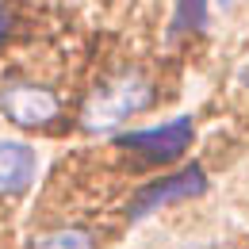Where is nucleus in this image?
<instances>
[{
	"label": "nucleus",
	"instance_id": "2",
	"mask_svg": "<svg viewBox=\"0 0 249 249\" xmlns=\"http://www.w3.org/2000/svg\"><path fill=\"white\" fill-rule=\"evenodd\" d=\"M203 188H207L203 169H199V165H188V169L173 173V177H161V180H150L146 188H138V196L130 199V211H126V215L138 222V218H146L150 211L165 207V203H180V199L199 196Z\"/></svg>",
	"mask_w": 249,
	"mask_h": 249
},
{
	"label": "nucleus",
	"instance_id": "3",
	"mask_svg": "<svg viewBox=\"0 0 249 249\" xmlns=\"http://www.w3.org/2000/svg\"><path fill=\"white\" fill-rule=\"evenodd\" d=\"M0 111L16 126H46L62 115V100L42 85H8L0 92Z\"/></svg>",
	"mask_w": 249,
	"mask_h": 249
},
{
	"label": "nucleus",
	"instance_id": "9",
	"mask_svg": "<svg viewBox=\"0 0 249 249\" xmlns=\"http://www.w3.org/2000/svg\"><path fill=\"white\" fill-rule=\"evenodd\" d=\"M192 249H211V246H192Z\"/></svg>",
	"mask_w": 249,
	"mask_h": 249
},
{
	"label": "nucleus",
	"instance_id": "8",
	"mask_svg": "<svg viewBox=\"0 0 249 249\" xmlns=\"http://www.w3.org/2000/svg\"><path fill=\"white\" fill-rule=\"evenodd\" d=\"M8 27H12V16H8V8H0V42L8 38Z\"/></svg>",
	"mask_w": 249,
	"mask_h": 249
},
{
	"label": "nucleus",
	"instance_id": "7",
	"mask_svg": "<svg viewBox=\"0 0 249 249\" xmlns=\"http://www.w3.org/2000/svg\"><path fill=\"white\" fill-rule=\"evenodd\" d=\"M31 249H92V238H89L85 230H77V226H65V230L42 234Z\"/></svg>",
	"mask_w": 249,
	"mask_h": 249
},
{
	"label": "nucleus",
	"instance_id": "5",
	"mask_svg": "<svg viewBox=\"0 0 249 249\" xmlns=\"http://www.w3.org/2000/svg\"><path fill=\"white\" fill-rule=\"evenodd\" d=\"M38 173V154L23 142L0 138V196H19L35 184Z\"/></svg>",
	"mask_w": 249,
	"mask_h": 249
},
{
	"label": "nucleus",
	"instance_id": "4",
	"mask_svg": "<svg viewBox=\"0 0 249 249\" xmlns=\"http://www.w3.org/2000/svg\"><path fill=\"white\" fill-rule=\"evenodd\" d=\"M192 142V119H173L165 126H154V130H130V134H119V146L123 150H134L142 161H177V157L188 150Z\"/></svg>",
	"mask_w": 249,
	"mask_h": 249
},
{
	"label": "nucleus",
	"instance_id": "6",
	"mask_svg": "<svg viewBox=\"0 0 249 249\" xmlns=\"http://www.w3.org/2000/svg\"><path fill=\"white\" fill-rule=\"evenodd\" d=\"M207 27V0H177V16H173V35H192Z\"/></svg>",
	"mask_w": 249,
	"mask_h": 249
},
{
	"label": "nucleus",
	"instance_id": "1",
	"mask_svg": "<svg viewBox=\"0 0 249 249\" xmlns=\"http://www.w3.org/2000/svg\"><path fill=\"white\" fill-rule=\"evenodd\" d=\"M150 104H154V85L142 73L126 69V73H115L111 81H104L100 89L89 92L85 111H81V126L89 134H111L115 126H123L138 111H146Z\"/></svg>",
	"mask_w": 249,
	"mask_h": 249
}]
</instances>
